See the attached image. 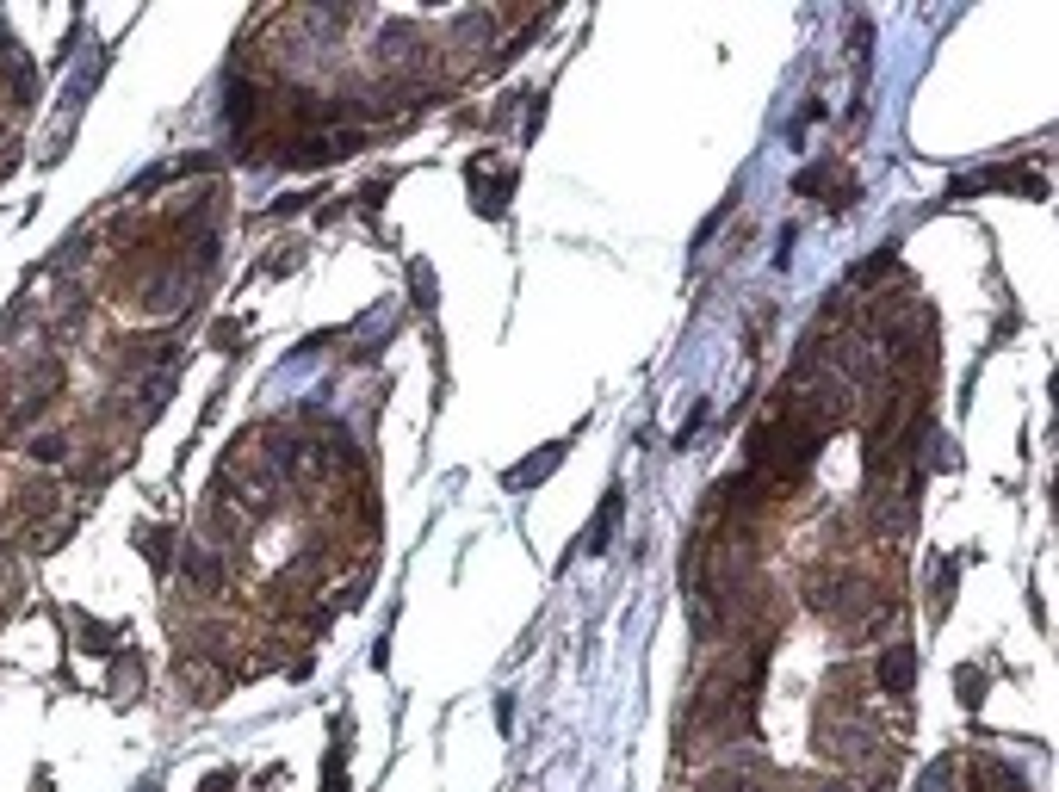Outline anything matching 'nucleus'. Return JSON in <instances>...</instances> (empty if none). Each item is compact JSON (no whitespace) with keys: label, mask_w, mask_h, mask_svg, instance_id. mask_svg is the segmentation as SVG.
Listing matches in <instances>:
<instances>
[{"label":"nucleus","mask_w":1059,"mask_h":792,"mask_svg":"<svg viewBox=\"0 0 1059 792\" xmlns=\"http://www.w3.org/2000/svg\"><path fill=\"white\" fill-rule=\"evenodd\" d=\"M880 687L899 693V699L911 693V644H892V651L880 657Z\"/></svg>","instance_id":"nucleus-1"},{"label":"nucleus","mask_w":1059,"mask_h":792,"mask_svg":"<svg viewBox=\"0 0 1059 792\" xmlns=\"http://www.w3.org/2000/svg\"><path fill=\"white\" fill-rule=\"evenodd\" d=\"M136 545H143V557H149L155 570H167V532H161V527H143V532H136Z\"/></svg>","instance_id":"nucleus-2"}]
</instances>
